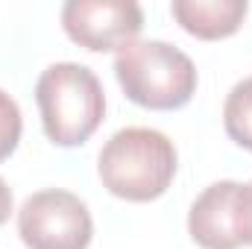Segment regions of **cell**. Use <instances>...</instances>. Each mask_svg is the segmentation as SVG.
I'll list each match as a JSON object with an SVG mask.
<instances>
[{"instance_id": "cell-6", "label": "cell", "mask_w": 252, "mask_h": 249, "mask_svg": "<svg viewBox=\"0 0 252 249\" xmlns=\"http://www.w3.org/2000/svg\"><path fill=\"white\" fill-rule=\"evenodd\" d=\"M188 232L202 249L247 247V185L214 182L190 205Z\"/></svg>"}, {"instance_id": "cell-4", "label": "cell", "mask_w": 252, "mask_h": 249, "mask_svg": "<svg viewBox=\"0 0 252 249\" xmlns=\"http://www.w3.org/2000/svg\"><path fill=\"white\" fill-rule=\"evenodd\" d=\"M18 235L30 249H88L94 223L70 190H38L18 211Z\"/></svg>"}, {"instance_id": "cell-5", "label": "cell", "mask_w": 252, "mask_h": 249, "mask_svg": "<svg viewBox=\"0 0 252 249\" xmlns=\"http://www.w3.org/2000/svg\"><path fill=\"white\" fill-rule=\"evenodd\" d=\"M67 38L85 50H124L144 27V12L135 0H67L62 6Z\"/></svg>"}, {"instance_id": "cell-7", "label": "cell", "mask_w": 252, "mask_h": 249, "mask_svg": "<svg viewBox=\"0 0 252 249\" xmlns=\"http://www.w3.org/2000/svg\"><path fill=\"white\" fill-rule=\"evenodd\" d=\"M170 12L185 32L202 41H217L241 30L250 3L247 0H173Z\"/></svg>"}, {"instance_id": "cell-2", "label": "cell", "mask_w": 252, "mask_h": 249, "mask_svg": "<svg viewBox=\"0 0 252 249\" xmlns=\"http://www.w3.org/2000/svg\"><path fill=\"white\" fill-rule=\"evenodd\" d=\"M35 103L47 138L56 147L85 144L103 124L106 94L91 67L76 62L50 64L35 82Z\"/></svg>"}, {"instance_id": "cell-1", "label": "cell", "mask_w": 252, "mask_h": 249, "mask_svg": "<svg viewBox=\"0 0 252 249\" xmlns=\"http://www.w3.org/2000/svg\"><path fill=\"white\" fill-rule=\"evenodd\" d=\"M176 147L167 135L147 126H126L100 150L103 187L129 202L158 199L176 176Z\"/></svg>"}, {"instance_id": "cell-9", "label": "cell", "mask_w": 252, "mask_h": 249, "mask_svg": "<svg viewBox=\"0 0 252 249\" xmlns=\"http://www.w3.org/2000/svg\"><path fill=\"white\" fill-rule=\"evenodd\" d=\"M21 129H24V121H21L18 103L0 88V161H6L15 153L21 141Z\"/></svg>"}, {"instance_id": "cell-8", "label": "cell", "mask_w": 252, "mask_h": 249, "mask_svg": "<svg viewBox=\"0 0 252 249\" xmlns=\"http://www.w3.org/2000/svg\"><path fill=\"white\" fill-rule=\"evenodd\" d=\"M223 126L238 147L252 153V76H247L229 91L223 106Z\"/></svg>"}, {"instance_id": "cell-11", "label": "cell", "mask_w": 252, "mask_h": 249, "mask_svg": "<svg viewBox=\"0 0 252 249\" xmlns=\"http://www.w3.org/2000/svg\"><path fill=\"white\" fill-rule=\"evenodd\" d=\"M247 247H252V182L247 185Z\"/></svg>"}, {"instance_id": "cell-10", "label": "cell", "mask_w": 252, "mask_h": 249, "mask_svg": "<svg viewBox=\"0 0 252 249\" xmlns=\"http://www.w3.org/2000/svg\"><path fill=\"white\" fill-rule=\"evenodd\" d=\"M9 214H12V190L0 179V226L9 220Z\"/></svg>"}, {"instance_id": "cell-3", "label": "cell", "mask_w": 252, "mask_h": 249, "mask_svg": "<svg viewBox=\"0 0 252 249\" xmlns=\"http://www.w3.org/2000/svg\"><path fill=\"white\" fill-rule=\"evenodd\" d=\"M124 94L156 112L182 109L196 91V67L188 53L167 41H132L115 56Z\"/></svg>"}]
</instances>
